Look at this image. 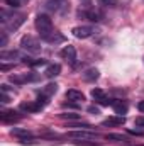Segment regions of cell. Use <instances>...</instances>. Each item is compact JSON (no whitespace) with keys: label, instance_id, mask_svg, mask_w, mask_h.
I'll return each mask as SVG.
<instances>
[{"label":"cell","instance_id":"obj_1","mask_svg":"<svg viewBox=\"0 0 144 146\" xmlns=\"http://www.w3.org/2000/svg\"><path fill=\"white\" fill-rule=\"evenodd\" d=\"M0 15H2V22L5 24V29L10 31V33L17 31L24 24V21H26V14H12V15H9L5 10H2Z\"/></svg>","mask_w":144,"mask_h":146},{"label":"cell","instance_id":"obj_2","mask_svg":"<svg viewBox=\"0 0 144 146\" xmlns=\"http://www.w3.org/2000/svg\"><path fill=\"white\" fill-rule=\"evenodd\" d=\"M36 29L37 33H39V36L42 37V39H46L48 36H51L53 33H54V27H53V21L49 19V15H46V14H39L36 17Z\"/></svg>","mask_w":144,"mask_h":146},{"label":"cell","instance_id":"obj_3","mask_svg":"<svg viewBox=\"0 0 144 146\" xmlns=\"http://www.w3.org/2000/svg\"><path fill=\"white\" fill-rule=\"evenodd\" d=\"M68 138L76 139V141H95V139H98V133L87 131V129H73L68 133Z\"/></svg>","mask_w":144,"mask_h":146},{"label":"cell","instance_id":"obj_4","mask_svg":"<svg viewBox=\"0 0 144 146\" xmlns=\"http://www.w3.org/2000/svg\"><path fill=\"white\" fill-rule=\"evenodd\" d=\"M20 48L22 49H26L27 53H32V54H37V53H41V42L37 41L36 37L32 36H24L22 37V41H20Z\"/></svg>","mask_w":144,"mask_h":146},{"label":"cell","instance_id":"obj_5","mask_svg":"<svg viewBox=\"0 0 144 146\" xmlns=\"http://www.w3.org/2000/svg\"><path fill=\"white\" fill-rule=\"evenodd\" d=\"M78 17L87 19V21H92V22H98V21L104 19L102 12L95 10V9H85V10H80V12H78Z\"/></svg>","mask_w":144,"mask_h":146},{"label":"cell","instance_id":"obj_6","mask_svg":"<svg viewBox=\"0 0 144 146\" xmlns=\"http://www.w3.org/2000/svg\"><path fill=\"white\" fill-rule=\"evenodd\" d=\"M59 54H61V58H63L66 63H70L71 66H75V63H76V49H75L73 46H70V44L65 46Z\"/></svg>","mask_w":144,"mask_h":146},{"label":"cell","instance_id":"obj_7","mask_svg":"<svg viewBox=\"0 0 144 146\" xmlns=\"http://www.w3.org/2000/svg\"><path fill=\"white\" fill-rule=\"evenodd\" d=\"M44 7L51 12H65V9H68L66 0H46Z\"/></svg>","mask_w":144,"mask_h":146},{"label":"cell","instance_id":"obj_8","mask_svg":"<svg viewBox=\"0 0 144 146\" xmlns=\"http://www.w3.org/2000/svg\"><path fill=\"white\" fill-rule=\"evenodd\" d=\"M37 75L34 73H24V75H10V82L12 83H15V85H22V83H26V82H36Z\"/></svg>","mask_w":144,"mask_h":146},{"label":"cell","instance_id":"obj_9","mask_svg":"<svg viewBox=\"0 0 144 146\" xmlns=\"http://www.w3.org/2000/svg\"><path fill=\"white\" fill-rule=\"evenodd\" d=\"M93 33H95V29L92 26H78L73 29V36L78 39H87V37L93 36Z\"/></svg>","mask_w":144,"mask_h":146},{"label":"cell","instance_id":"obj_10","mask_svg":"<svg viewBox=\"0 0 144 146\" xmlns=\"http://www.w3.org/2000/svg\"><path fill=\"white\" fill-rule=\"evenodd\" d=\"M92 97H93L95 102L100 104V106H112V99H108L102 88H93V90H92Z\"/></svg>","mask_w":144,"mask_h":146},{"label":"cell","instance_id":"obj_11","mask_svg":"<svg viewBox=\"0 0 144 146\" xmlns=\"http://www.w3.org/2000/svg\"><path fill=\"white\" fill-rule=\"evenodd\" d=\"M0 119L3 122H17L22 119V114H19L17 110H2L0 112Z\"/></svg>","mask_w":144,"mask_h":146},{"label":"cell","instance_id":"obj_12","mask_svg":"<svg viewBox=\"0 0 144 146\" xmlns=\"http://www.w3.org/2000/svg\"><path fill=\"white\" fill-rule=\"evenodd\" d=\"M66 99H68L70 102L80 104V102H83V100H85V95H83L80 90H68V92H66Z\"/></svg>","mask_w":144,"mask_h":146},{"label":"cell","instance_id":"obj_13","mask_svg":"<svg viewBox=\"0 0 144 146\" xmlns=\"http://www.w3.org/2000/svg\"><path fill=\"white\" fill-rule=\"evenodd\" d=\"M124 122H126L124 115H112V117H108L102 122V126H122Z\"/></svg>","mask_w":144,"mask_h":146},{"label":"cell","instance_id":"obj_14","mask_svg":"<svg viewBox=\"0 0 144 146\" xmlns=\"http://www.w3.org/2000/svg\"><path fill=\"white\" fill-rule=\"evenodd\" d=\"M0 60H2V61L20 60V53H19V51H2V53H0Z\"/></svg>","mask_w":144,"mask_h":146},{"label":"cell","instance_id":"obj_15","mask_svg":"<svg viewBox=\"0 0 144 146\" xmlns=\"http://www.w3.org/2000/svg\"><path fill=\"white\" fill-rule=\"evenodd\" d=\"M110 107H114V110H115L117 115H122V114L127 112V104L122 102V100H112V106H110Z\"/></svg>","mask_w":144,"mask_h":146},{"label":"cell","instance_id":"obj_16","mask_svg":"<svg viewBox=\"0 0 144 146\" xmlns=\"http://www.w3.org/2000/svg\"><path fill=\"white\" fill-rule=\"evenodd\" d=\"M98 76H100V72L97 68H88L83 73V80L85 82H95V80H98Z\"/></svg>","mask_w":144,"mask_h":146},{"label":"cell","instance_id":"obj_17","mask_svg":"<svg viewBox=\"0 0 144 146\" xmlns=\"http://www.w3.org/2000/svg\"><path fill=\"white\" fill-rule=\"evenodd\" d=\"M58 92V85L56 83H49V85H46L42 90H41V94L39 95H42V97H46V99H49L53 94H56Z\"/></svg>","mask_w":144,"mask_h":146},{"label":"cell","instance_id":"obj_18","mask_svg":"<svg viewBox=\"0 0 144 146\" xmlns=\"http://www.w3.org/2000/svg\"><path fill=\"white\" fill-rule=\"evenodd\" d=\"M10 134H12V136H17L20 141H24V139L31 138V133H29V131H26V129H19V127L10 129Z\"/></svg>","mask_w":144,"mask_h":146},{"label":"cell","instance_id":"obj_19","mask_svg":"<svg viewBox=\"0 0 144 146\" xmlns=\"http://www.w3.org/2000/svg\"><path fill=\"white\" fill-rule=\"evenodd\" d=\"M44 41H46V42H49V44H58V42H63V41H65V36H63L61 33L54 31L51 36H48Z\"/></svg>","mask_w":144,"mask_h":146},{"label":"cell","instance_id":"obj_20","mask_svg":"<svg viewBox=\"0 0 144 146\" xmlns=\"http://www.w3.org/2000/svg\"><path fill=\"white\" fill-rule=\"evenodd\" d=\"M59 73H61V66L56 63V65H49V66H48V70L44 72V75H46L48 78H54V76H58Z\"/></svg>","mask_w":144,"mask_h":146},{"label":"cell","instance_id":"obj_21","mask_svg":"<svg viewBox=\"0 0 144 146\" xmlns=\"http://www.w3.org/2000/svg\"><path fill=\"white\" fill-rule=\"evenodd\" d=\"M20 109L26 110V112H39L42 107L37 102H24V104H20Z\"/></svg>","mask_w":144,"mask_h":146},{"label":"cell","instance_id":"obj_22","mask_svg":"<svg viewBox=\"0 0 144 146\" xmlns=\"http://www.w3.org/2000/svg\"><path fill=\"white\" fill-rule=\"evenodd\" d=\"M107 139L108 141H115V143H126V141H129L126 136H122V134H107Z\"/></svg>","mask_w":144,"mask_h":146},{"label":"cell","instance_id":"obj_23","mask_svg":"<svg viewBox=\"0 0 144 146\" xmlns=\"http://www.w3.org/2000/svg\"><path fill=\"white\" fill-rule=\"evenodd\" d=\"M24 63L29 66H42L46 65V60H31V58H24Z\"/></svg>","mask_w":144,"mask_h":146},{"label":"cell","instance_id":"obj_24","mask_svg":"<svg viewBox=\"0 0 144 146\" xmlns=\"http://www.w3.org/2000/svg\"><path fill=\"white\" fill-rule=\"evenodd\" d=\"M68 127H73V129H87V131H92V129H93V126H90V124H87V122H81V124L71 122V124H68Z\"/></svg>","mask_w":144,"mask_h":146},{"label":"cell","instance_id":"obj_25","mask_svg":"<svg viewBox=\"0 0 144 146\" xmlns=\"http://www.w3.org/2000/svg\"><path fill=\"white\" fill-rule=\"evenodd\" d=\"M98 3L100 5H105V7H117L119 5L117 0H98Z\"/></svg>","mask_w":144,"mask_h":146},{"label":"cell","instance_id":"obj_26","mask_svg":"<svg viewBox=\"0 0 144 146\" xmlns=\"http://www.w3.org/2000/svg\"><path fill=\"white\" fill-rule=\"evenodd\" d=\"M61 117H63V119H71V121L80 119V115H78V114H73V112H65V114H61Z\"/></svg>","mask_w":144,"mask_h":146},{"label":"cell","instance_id":"obj_27","mask_svg":"<svg viewBox=\"0 0 144 146\" xmlns=\"http://www.w3.org/2000/svg\"><path fill=\"white\" fill-rule=\"evenodd\" d=\"M7 2V5H10L12 9H17V7H20V3H22V0H5Z\"/></svg>","mask_w":144,"mask_h":146},{"label":"cell","instance_id":"obj_28","mask_svg":"<svg viewBox=\"0 0 144 146\" xmlns=\"http://www.w3.org/2000/svg\"><path fill=\"white\" fill-rule=\"evenodd\" d=\"M134 124H136L137 127H144V115H141V117H136Z\"/></svg>","mask_w":144,"mask_h":146},{"label":"cell","instance_id":"obj_29","mask_svg":"<svg viewBox=\"0 0 144 146\" xmlns=\"http://www.w3.org/2000/svg\"><path fill=\"white\" fill-rule=\"evenodd\" d=\"M7 44V33H2V39H0V46Z\"/></svg>","mask_w":144,"mask_h":146},{"label":"cell","instance_id":"obj_30","mask_svg":"<svg viewBox=\"0 0 144 146\" xmlns=\"http://www.w3.org/2000/svg\"><path fill=\"white\" fill-rule=\"evenodd\" d=\"M129 134H136V136H143V131H136V129H129Z\"/></svg>","mask_w":144,"mask_h":146},{"label":"cell","instance_id":"obj_31","mask_svg":"<svg viewBox=\"0 0 144 146\" xmlns=\"http://www.w3.org/2000/svg\"><path fill=\"white\" fill-rule=\"evenodd\" d=\"M88 112H92V114H98V107H88Z\"/></svg>","mask_w":144,"mask_h":146},{"label":"cell","instance_id":"obj_32","mask_svg":"<svg viewBox=\"0 0 144 146\" xmlns=\"http://www.w3.org/2000/svg\"><path fill=\"white\" fill-rule=\"evenodd\" d=\"M137 109L141 110V112H144V100H141V102L137 104Z\"/></svg>","mask_w":144,"mask_h":146},{"label":"cell","instance_id":"obj_33","mask_svg":"<svg viewBox=\"0 0 144 146\" xmlns=\"http://www.w3.org/2000/svg\"><path fill=\"white\" fill-rule=\"evenodd\" d=\"M0 68H2V72H7V70H10V66H9V65H2Z\"/></svg>","mask_w":144,"mask_h":146},{"label":"cell","instance_id":"obj_34","mask_svg":"<svg viewBox=\"0 0 144 146\" xmlns=\"http://www.w3.org/2000/svg\"><path fill=\"white\" fill-rule=\"evenodd\" d=\"M136 146H144V145H136Z\"/></svg>","mask_w":144,"mask_h":146},{"label":"cell","instance_id":"obj_35","mask_svg":"<svg viewBox=\"0 0 144 146\" xmlns=\"http://www.w3.org/2000/svg\"><path fill=\"white\" fill-rule=\"evenodd\" d=\"M87 2H88V0H87Z\"/></svg>","mask_w":144,"mask_h":146},{"label":"cell","instance_id":"obj_36","mask_svg":"<svg viewBox=\"0 0 144 146\" xmlns=\"http://www.w3.org/2000/svg\"><path fill=\"white\" fill-rule=\"evenodd\" d=\"M22 2H24V0H22Z\"/></svg>","mask_w":144,"mask_h":146}]
</instances>
